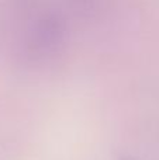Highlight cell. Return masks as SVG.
<instances>
[{
  "label": "cell",
  "instance_id": "cell-1",
  "mask_svg": "<svg viewBox=\"0 0 159 160\" xmlns=\"http://www.w3.org/2000/svg\"><path fill=\"white\" fill-rule=\"evenodd\" d=\"M123 160H132V159H128V158H127V159H123Z\"/></svg>",
  "mask_w": 159,
  "mask_h": 160
}]
</instances>
